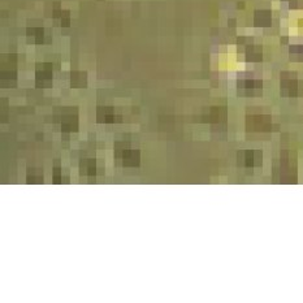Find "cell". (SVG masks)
Returning <instances> with one entry per match:
<instances>
[{
    "instance_id": "cell-2",
    "label": "cell",
    "mask_w": 303,
    "mask_h": 303,
    "mask_svg": "<svg viewBox=\"0 0 303 303\" xmlns=\"http://www.w3.org/2000/svg\"><path fill=\"white\" fill-rule=\"evenodd\" d=\"M247 59L249 60H260L262 59V54L260 52H256L255 50H249V54H247Z\"/></svg>"
},
{
    "instance_id": "cell-1",
    "label": "cell",
    "mask_w": 303,
    "mask_h": 303,
    "mask_svg": "<svg viewBox=\"0 0 303 303\" xmlns=\"http://www.w3.org/2000/svg\"><path fill=\"white\" fill-rule=\"evenodd\" d=\"M255 25L256 26H270L271 25L270 11H256L255 12Z\"/></svg>"
},
{
    "instance_id": "cell-3",
    "label": "cell",
    "mask_w": 303,
    "mask_h": 303,
    "mask_svg": "<svg viewBox=\"0 0 303 303\" xmlns=\"http://www.w3.org/2000/svg\"><path fill=\"white\" fill-rule=\"evenodd\" d=\"M286 2H290V3H293V6H294L295 0H286Z\"/></svg>"
}]
</instances>
